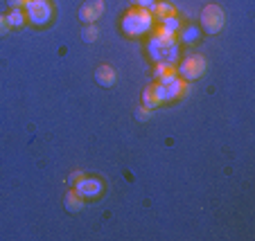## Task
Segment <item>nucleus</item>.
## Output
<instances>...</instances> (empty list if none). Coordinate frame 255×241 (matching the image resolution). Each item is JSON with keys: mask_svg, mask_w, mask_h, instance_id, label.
<instances>
[{"mask_svg": "<svg viewBox=\"0 0 255 241\" xmlns=\"http://www.w3.org/2000/svg\"><path fill=\"white\" fill-rule=\"evenodd\" d=\"M25 16L32 25L36 27H43L52 20V5H50L48 0H29L27 5H25Z\"/></svg>", "mask_w": 255, "mask_h": 241, "instance_id": "7ed1b4c3", "label": "nucleus"}, {"mask_svg": "<svg viewBox=\"0 0 255 241\" xmlns=\"http://www.w3.org/2000/svg\"><path fill=\"white\" fill-rule=\"evenodd\" d=\"M9 29H11V27H9V23H7V16L0 14V36H5Z\"/></svg>", "mask_w": 255, "mask_h": 241, "instance_id": "6ab92c4d", "label": "nucleus"}, {"mask_svg": "<svg viewBox=\"0 0 255 241\" xmlns=\"http://www.w3.org/2000/svg\"><path fill=\"white\" fill-rule=\"evenodd\" d=\"M102 14H104V0H86L82 5V9H79V18L86 25L102 18Z\"/></svg>", "mask_w": 255, "mask_h": 241, "instance_id": "0eeeda50", "label": "nucleus"}, {"mask_svg": "<svg viewBox=\"0 0 255 241\" xmlns=\"http://www.w3.org/2000/svg\"><path fill=\"white\" fill-rule=\"evenodd\" d=\"M133 2H135L138 7H142V9H149V7L154 5L156 0H133Z\"/></svg>", "mask_w": 255, "mask_h": 241, "instance_id": "412c9836", "label": "nucleus"}, {"mask_svg": "<svg viewBox=\"0 0 255 241\" xmlns=\"http://www.w3.org/2000/svg\"><path fill=\"white\" fill-rule=\"evenodd\" d=\"M7 2H9L11 9H25V5H27L29 0H7Z\"/></svg>", "mask_w": 255, "mask_h": 241, "instance_id": "aec40b11", "label": "nucleus"}, {"mask_svg": "<svg viewBox=\"0 0 255 241\" xmlns=\"http://www.w3.org/2000/svg\"><path fill=\"white\" fill-rule=\"evenodd\" d=\"M95 79H97V83H100V86H104V88L116 86V81H118L116 70H113L111 66H100V68H97V70H95Z\"/></svg>", "mask_w": 255, "mask_h": 241, "instance_id": "1a4fd4ad", "label": "nucleus"}, {"mask_svg": "<svg viewBox=\"0 0 255 241\" xmlns=\"http://www.w3.org/2000/svg\"><path fill=\"white\" fill-rule=\"evenodd\" d=\"M197 36H199V27H194V25L183 32V41H185V43H192V41H197Z\"/></svg>", "mask_w": 255, "mask_h": 241, "instance_id": "f3484780", "label": "nucleus"}, {"mask_svg": "<svg viewBox=\"0 0 255 241\" xmlns=\"http://www.w3.org/2000/svg\"><path fill=\"white\" fill-rule=\"evenodd\" d=\"M82 208H84V198L79 196L75 189H72V192H68L66 194V210H68V212H79Z\"/></svg>", "mask_w": 255, "mask_h": 241, "instance_id": "f8f14e48", "label": "nucleus"}, {"mask_svg": "<svg viewBox=\"0 0 255 241\" xmlns=\"http://www.w3.org/2000/svg\"><path fill=\"white\" fill-rule=\"evenodd\" d=\"M79 178H84V174H82V171H75V174H70V180H72V183H77Z\"/></svg>", "mask_w": 255, "mask_h": 241, "instance_id": "4be33fe9", "label": "nucleus"}, {"mask_svg": "<svg viewBox=\"0 0 255 241\" xmlns=\"http://www.w3.org/2000/svg\"><path fill=\"white\" fill-rule=\"evenodd\" d=\"M201 25L208 34H219L226 25V14L219 5H208L201 11Z\"/></svg>", "mask_w": 255, "mask_h": 241, "instance_id": "39448f33", "label": "nucleus"}, {"mask_svg": "<svg viewBox=\"0 0 255 241\" xmlns=\"http://www.w3.org/2000/svg\"><path fill=\"white\" fill-rule=\"evenodd\" d=\"M154 75H156V79H158L160 83L169 81V79H174V77H178V75H176V68H174L172 63H156Z\"/></svg>", "mask_w": 255, "mask_h": 241, "instance_id": "9b49d317", "label": "nucleus"}, {"mask_svg": "<svg viewBox=\"0 0 255 241\" xmlns=\"http://www.w3.org/2000/svg\"><path fill=\"white\" fill-rule=\"evenodd\" d=\"M151 25H154V16L149 9H142V7L127 11L125 18H122V29L129 36H142L151 29Z\"/></svg>", "mask_w": 255, "mask_h": 241, "instance_id": "f03ea898", "label": "nucleus"}, {"mask_svg": "<svg viewBox=\"0 0 255 241\" xmlns=\"http://www.w3.org/2000/svg\"><path fill=\"white\" fill-rule=\"evenodd\" d=\"M97 36H100V29L95 27V23H88V27L82 32V39L86 43H93V41H97Z\"/></svg>", "mask_w": 255, "mask_h": 241, "instance_id": "2eb2a0df", "label": "nucleus"}, {"mask_svg": "<svg viewBox=\"0 0 255 241\" xmlns=\"http://www.w3.org/2000/svg\"><path fill=\"white\" fill-rule=\"evenodd\" d=\"M75 192H77L82 198H95L102 194V183L97 178L84 176V178H79L77 183H75Z\"/></svg>", "mask_w": 255, "mask_h": 241, "instance_id": "6e6552de", "label": "nucleus"}, {"mask_svg": "<svg viewBox=\"0 0 255 241\" xmlns=\"http://www.w3.org/2000/svg\"><path fill=\"white\" fill-rule=\"evenodd\" d=\"M147 52L156 63H176L178 59V43L174 32H167L165 27H158L147 41Z\"/></svg>", "mask_w": 255, "mask_h": 241, "instance_id": "f257e3e1", "label": "nucleus"}, {"mask_svg": "<svg viewBox=\"0 0 255 241\" xmlns=\"http://www.w3.org/2000/svg\"><path fill=\"white\" fill-rule=\"evenodd\" d=\"M156 88V95H158L160 104L163 101H172V99H178V97H183L185 92H188V83L183 81L181 77H174L169 79V81H163V83H154Z\"/></svg>", "mask_w": 255, "mask_h": 241, "instance_id": "20e7f679", "label": "nucleus"}, {"mask_svg": "<svg viewBox=\"0 0 255 241\" xmlns=\"http://www.w3.org/2000/svg\"><path fill=\"white\" fill-rule=\"evenodd\" d=\"M151 117V108H147V106H142V108H138L135 111V120H140V122H147Z\"/></svg>", "mask_w": 255, "mask_h": 241, "instance_id": "a211bd4d", "label": "nucleus"}, {"mask_svg": "<svg viewBox=\"0 0 255 241\" xmlns=\"http://www.w3.org/2000/svg\"><path fill=\"white\" fill-rule=\"evenodd\" d=\"M142 101H144V106L151 108V111L160 106V99H158V95H156V88H154V86H147V88H144Z\"/></svg>", "mask_w": 255, "mask_h": 241, "instance_id": "ddd939ff", "label": "nucleus"}, {"mask_svg": "<svg viewBox=\"0 0 255 241\" xmlns=\"http://www.w3.org/2000/svg\"><path fill=\"white\" fill-rule=\"evenodd\" d=\"M25 20H27V16H25V9H11L9 16H7V23H9V27H23Z\"/></svg>", "mask_w": 255, "mask_h": 241, "instance_id": "4468645a", "label": "nucleus"}, {"mask_svg": "<svg viewBox=\"0 0 255 241\" xmlns=\"http://www.w3.org/2000/svg\"><path fill=\"white\" fill-rule=\"evenodd\" d=\"M160 27H165L167 32H174V34H176L178 27H181V20H178L176 16H172V18H165L163 23H160Z\"/></svg>", "mask_w": 255, "mask_h": 241, "instance_id": "dca6fc26", "label": "nucleus"}, {"mask_svg": "<svg viewBox=\"0 0 255 241\" xmlns=\"http://www.w3.org/2000/svg\"><path fill=\"white\" fill-rule=\"evenodd\" d=\"M151 16H154V20H160L163 23L165 18H172V16H176V11H174V7L169 5V2H154V5L149 7Z\"/></svg>", "mask_w": 255, "mask_h": 241, "instance_id": "9d476101", "label": "nucleus"}, {"mask_svg": "<svg viewBox=\"0 0 255 241\" xmlns=\"http://www.w3.org/2000/svg\"><path fill=\"white\" fill-rule=\"evenodd\" d=\"M203 73H206V59L199 57V54H192V57L183 59V63H181L176 75L183 79V81H194V79H199Z\"/></svg>", "mask_w": 255, "mask_h": 241, "instance_id": "423d86ee", "label": "nucleus"}]
</instances>
